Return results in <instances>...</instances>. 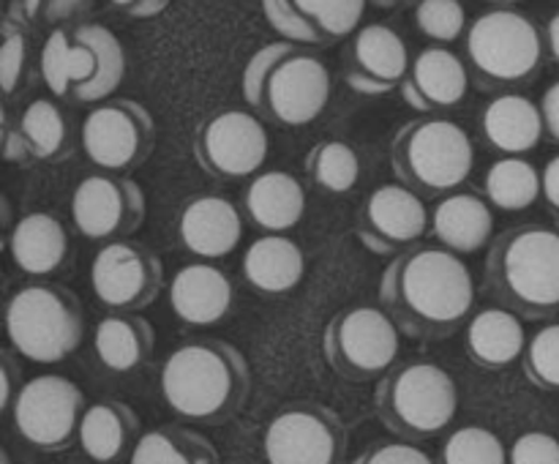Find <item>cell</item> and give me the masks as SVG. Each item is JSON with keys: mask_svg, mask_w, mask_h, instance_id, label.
Returning a JSON list of instances; mask_svg holds the SVG:
<instances>
[{"mask_svg": "<svg viewBox=\"0 0 559 464\" xmlns=\"http://www.w3.org/2000/svg\"><path fill=\"white\" fill-rule=\"evenodd\" d=\"M511 464H559V440L549 431H524L508 451Z\"/></svg>", "mask_w": 559, "mask_h": 464, "instance_id": "cell-40", "label": "cell"}, {"mask_svg": "<svg viewBox=\"0 0 559 464\" xmlns=\"http://www.w3.org/2000/svg\"><path fill=\"white\" fill-rule=\"evenodd\" d=\"M353 464H437L424 448L415 442H377L369 445Z\"/></svg>", "mask_w": 559, "mask_h": 464, "instance_id": "cell-41", "label": "cell"}, {"mask_svg": "<svg viewBox=\"0 0 559 464\" xmlns=\"http://www.w3.org/2000/svg\"><path fill=\"white\" fill-rule=\"evenodd\" d=\"M380 5H399V3H409V0H374Z\"/></svg>", "mask_w": 559, "mask_h": 464, "instance_id": "cell-48", "label": "cell"}, {"mask_svg": "<svg viewBox=\"0 0 559 464\" xmlns=\"http://www.w3.org/2000/svg\"><path fill=\"white\" fill-rule=\"evenodd\" d=\"M243 98L262 120L287 129L309 126L331 102V69L304 44L273 41L251 55L240 76Z\"/></svg>", "mask_w": 559, "mask_h": 464, "instance_id": "cell-3", "label": "cell"}, {"mask_svg": "<svg viewBox=\"0 0 559 464\" xmlns=\"http://www.w3.org/2000/svg\"><path fill=\"white\" fill-rule=\"evenodd\" d=\"M0 462H3V464H11V456H9V453H0Z\"/></svg>", "mask_w": 559, "mask_h": 464, "instance_id": "cell-49", "label": "cell"}, {"mask_svg": "<svg viewBox=\"0 0 559 464\" xmlns=\"http://www.w3.org/2000/svg\"><path fill=\"white\" fill-rule=\"evenodd\" d=\"M249 393V360L224 338H191L173 349L162 366L167 407L197 424H227L246 407Z\"/></svg>", "mask_w": 559, "mask_h": 464, "instance_id": "cell-2", "label": "cell"}, {"mask_svg": "<svg viewBox=\"0 0 559 464\" xmlns=\"http://www.w3.org/2000/svg\"><path fill=\"white\" fill-rule=\"evenodd\" d=\"M486 287L524 320L559 311V227L519 224L497 235L486 257Z\"/></svg>", "mask_w": 559, "mask_h": 464, "instance_id": "cell-4", "label": "cell"}, {"mask_svg": "<svg viewBox=\"0 0 559 464\" xmlns=\"http://www.w3.org/2000/svg\"><path fill=\"white\" fill-rule=\"evenodd\" d=\"M484 197L491 207L508 213L527 211L544 197V180L540 169L522 156H502L486 169Z\"/></svg>", "mask_w": 559, "mask_h": 464, "instance_id": "cell-33", "label": "cell"}, {"mask_svg": "<svg viewBox=\"0 0 559 464\" xmlns=\"http://www.w3.org/2000/svg\"><path fill=\"white\" fill-rule=\"evenodd\" d=\"M131 464H222V456L205 435L167 424L136 440Z\"/></svg>", "mask_w": 559, "mask_h": 464, "instance_id": "cell-31", "label": "cell"}, {"mask_svg": "<svg viewBox=\"0 0 559 464\" xmlns=\"http://www.w3.org/2000/svg\"><path fill=\"white\" fill-rule=\"evenodd\" d=\"M544 112L540 104L519 93H502L491 98L480 112V134L491 151L502 156H524L544 140Z\"/></svg>", "mask_w": 559, "mask_h": 464, "instance_id": "cell-23", "label": "cell"}, {"mask_svg": "<svg viewBox=\"0 0 559 464\" xmlns=\"http://www.w3.org/2000/svg\"><path fill=\"white\" fill-rule=\"evenodd\" d=\"M380 304L407 336L445 338L473 317V271L445 246H409L382 271Z\"/></svg>", "mask_w": 559, "mask_h": 464, "instance_id": "cell-1", "label": "cell"}, {"mask_svg": "<svg viewBox=\"0 0 559 464\" xmlns=\"http://www.w3.org/2000/svg\"><path fill=\"white\" fill-rule=\"evenodd\" d=\"M527 380L540 391H559V322L533 333L522 355Z\"/></svg>", "mask_w": 559, "mask_h": 464, "instance_id": "cell-37", "label": "cell"}, {"mask_svg": "<svg viewBox=\"0 0 559 464\" xmlns=\"http://www.w3.org/2000/svg\"><path fill=\"white\" fill-rule=\"evenodd\" d=\"M377 418L409 442L445 431L459 413V385L448 369L431 360H404L380 380Z\"/></svg>", "mask_w": 559, "mask_h": 464, "instance_id": "cell-6", "label": "cell"}, {"mask_svg": "<svg viewBox=\"0 0 559 464\" xmlns=\"http://www.w3.org/2000/svg\"><path fill=\"white\" fill-rule=\"evenodd\" d=\"M44 85L55 98L98 104L112 98L126 76L120 38L98 22H82L74 31H52L38 58Z\"/></svg>", "mask_w": 559, "mask_h": 464, "instance_id": "cell-5", "label": "cell"}, {"mask_svg": "<svg viewBox=\"0 0 559 464\" xmlns=\"http://www.w3.org/2000/svg\"><path fill=\"white\" fill-rule=\"evenodd\" d=\"M243 213L262 233H289L306 213L304 183L284 169L257 172L243 191Z\"/></svg>", "mask_w": 559, "mask_h": 464, "instance_id": "cell-24", "label": "cell"}, {"mask_svg": "<svg viewBox=\"0 0 559 464\" xmlns=\"http://www.w3.org/2000/svg\"><path fill=\"white\" fill-rule=\"evenodd\" d=\"M546 52L559 63V11L549 20L546 25Z\"/></svg>", "mask_w": 559, "mask_h": 464, "instance_id": "cell-46", "label": "cell"}, {"mask_svg": "<svg viewBox=\"0 0 559 464\" xmlns=\"http://www.w3.org/2000/svg\"><path fill=\"white\" fill-rule=\"evenodd\" d=\"M540 112H544L546 134L559 142V80L546 87L544 98H540Z\"/></svg>", "mask_w": 559, "mask_h": 464, "instance_id": "cell-44", "label": "cell"}, {"mask_svg": "<svg viewBox=\"0 0 559 464\" xmlns=\"http://www.w3.org/2000/svg\"><path fill=\"white\" fill-rule=\"evenodd\" d=\"M486 3H495V5H500V9H508V5L519 3V0H486Z\"/></svg>", "mask_w": 559, "mask_h": 464, "instance_id": "cell-47", "label": "cell"}, {"mask_svg": "<svg viewBox=\"0 0 559 464\" xmlns=\"http://www.w3.org/2000/svg\"><path fill=\"white\" fill-rule=\"evenodd\" d=\"M322 353L344 380H374L396 366L399 325L385 309L349 306L328 320L322 331Z\"/></svg>", "mask_w": 559, "mask_h": 464, "instance_id": "cell-10", "label": "cell"}, {"mask_svg": "<svg viewBox=\"0 0 559 464\" xmlns=\"http://www.w3.org/2000/svg\"><path fill=\"white\" fill-rule=\"evenodd\" d=\"M415 25L431 41L451 44L467 27V11H464L462 0H418Z\"/></svg>", "mask_w": 559, "mask_h": 464, "instance_id": "cell-38", "label": "cell"}, {"mask_svg": "<svg viewBox=\"0 0 559 464\" xmlns=\"http://www.w3.org/2000/svg\"><path fill=\"white\" fill-rule=\"evenodd\" d=\"M464 55L484 91L530 82L544 66L546 36L516 9H491L469 25Z\"/></svg>", "mask_w": 559, "mask_h": 464, "instance_id": "cell-9", "label": "cell"}, {"mask_svg": "<svg viewBox=\"0 0 559 464\" xmlns=\"http://www.w3.org/2000/svg\"><path fill=\"white\" fill-rule=\"evenodd\" d=\"M431 235L456 254H475L495 235V211L475 191H451L431 211Z\"/></svg>", "mask_w": 559, "mask_h": 464, "instance_id": "cell-25", "label": "cell"}, {"mask_svg": "<svg viewBox=\"0 0 559 464\" xmlns=\"http://www.w3.org/2000/svg\"><path fill=\"white\" fill-rule=\"evenodd\" d=\"M27 16L22 0H14L3 20V47H0V85L5 96H14L27 74Z\"/></svg>", "mask_w": 559, "mask_h": 464, "instance_id": "cell-36", "label": "cell"}, {"mask_svg": "<svg viewBox=\"0 0 559 464\" xmlns=\"http://www.w3.org/2000/svg\"><path fill=\"white\" fill-rule=\"evenodd\" d=\"M540 180H544V200L551 211L559 213V153L549 158L544 169H540Z\"/></svg>", "mask_w": 559, "mask_h": 464, "instance_id": "cell-45", "label": "cell"}, {"mask_svg": "<svg viewBox=\"0 0 559 464\" xmlns=\"http://www.w3.org/2000/svg\"><path fill=\"white\" fill-rule=\"evenodd\" d=\"M109 3L131 20H153V16L164 14L173 0H109Z\"/></svg>", "mask_w": 559, "mask_h": 464, "instance_id": "cell-43", "label": "cell"}, {"mask_svg": "<svg viewBox=\"0 0 559 464\" xmlns=\"http://www.w3.org/2000/svg\"><path fill=\"white\" fill-rule=\"evenodd\" d=\"M91 287L109 311H142L162 295L164 265L145 243L109 240L91 262Z\"/></svg>", "mask_w": 559, "mask_h": 464, "instance_id": "cell-14", "label": "cell"}, {"mask_svg": "<svg viewBox=\"0 0 559 464\" xmlns=\"http://www.w3.org/2000/svg\"><path fill=\"white\" fill-rule=\"evenodd\" d=\"M85 409V393L74 380L63 374H38L16 393L11 420L27 445L55 453L80 437Z\"/></svg>", "mask_w": 559, "mask_h": 464, "instance_id": "cell-12", "label": "cell"}, {"mask_svg": "<svg viewBox=\"0 0 559 464\" xmlns=\"http://www.w3.org/2000/svg\"><path fill=\"white\" fill-rule=\"evenodd\" d=\"M271 151L265 123L257 112L224 109L200 123L194 134V158L207 175L224 180L249 178L262 169Z\"/></svg>", "mask_w": 559, "mask_h": 464, "instance_id": "cell-15", "label": "cell"}, {"mask_svg": "<svg viewBox=\"0 0 559 464\" xmlns=\"http://www.w3.org/2000/svg\"><path fill=\"white\" fill-rule=\"evenodd\" d=\"M347 445V426L336 409L314 402L284 407L262 440L267 464H344Z\"/></svg>", "mask_w": 559, "mask_h": 464, "instance_id": "cell-13", "label": "cell"}, {"mask_svg": "<svg viewBox=\"0 0 559 464\" xmlns=\"http://www.w3.org/2000/svg\"><path fill=\"white\" fill-rule=\"evenodd\" d=\"M437 464H511V459L495 431L469 424L445 437Z\"/></svg>", "mask_w": 559, "mask_h": 464, "instance_id": "cell-35", "label": "cell"}, {"mask_svg": "<svg viewBox=\"0 0 559 464\" xmlns=\"http://www.w3.org/2000/svg\"><path fill=\"white\" fill-rule=\"evenodd\" d=\"M22 385H25V382H22V364H16L11 349H3V353H0V404H3L5 413H11L16 393L22 391Z\"/></svg>", "mask_w": 559, "mask_h": 464, "instance_id": "cell-42", "label": "cell"}, {"mask_svg": "<svg viewBox=\"0 0 559 464\" xmlns=\"http://www.w3.org/2000/svg\"><path fill=\"white\" fill-rule=\"evenodd\" d=\"M80 142L85 158L98 172H126L151 156L156 123L134 98H107L82 118Z\"/></svg>", "mask_w": 559, "mask_h": 464, "instance_id": "cell-11", "label": "cell"}, {"mask_svg": "<svg viewBox=\"0 0 559 464\" xmlns=\"http://www.w3.org/2000/svg\"><path fill=\"white\" fill-rule=\"evenodd\" d=\"M243 282L262 295H284L300 284L306 273V251L287 235L265 233L246 249Z\"/></svg>", "mask_w": 559, "mask_h": 464, "instance_id": "cell-28", "label": "cell"}, {"mask_svg": "<svg viewBox=\"0 0 559 464\" xmlns=\"http://www.w3.org/2000/svg\"><path fill=\"white\" fill-rule=\"evenodd\" d=\"M306 172L317 189L328 194H347L360 178V158L355 147L342 140L317 142L306 156Z\"/></svg>", "mask_w": 559, "mask_h": 464, "instance_id": "cell-34", "label": "cell"}, {"mask_svg": "<svg viewBox=\"0 0 559 464\" xmlns=\"http://www.w3.org/2000/svg\"><path fill=\"white\" fill-rule=\"evenodd\" d=\"M369 0H262V14L284 41L322 47L360 27Z\"/></svg>", "mask_w": 559, "mask_h": 464, "instance_id": "cell-19", "label": "cell"}, {"mask_svg": "<svg viewBox=\"0 0 559 464\" xmlns=\"http://www.w3.org/2000/svg\"><path fill=\"white\" fill-rule=\"evenodd\" d=\"M5 333L20 358L60 364L85 338V309L63 284H25L5 304Z\"/></svg>", "mask_w": 559, "mask_h": 464, "instance_id": "cell-7", "label": "cell"}, {"mask_svg": "<svg viewBox=\"0 0 559 464\" xmlns=\"http://www.w3.org/2000/svg\"><path fill=\"white\" fill-rule=\"evenodd\" d=\"M20 136L25 162H58L69 153V123L63 112L49 98H36L22 109L20 120L11 123Z\"/></svg>", "mask_w": 559, "mask_h": 464, "instance_id": "cell-32", "label": "cell"}, {"mask_svg": "<svg viewBox=\"0 0 559 464\" xmlns=\"http://www.w3.org/2000/svg\"><path fill=\"white\" fill-rule=\"evenodd\" d=\"M153 347H156V328L136 311H112L98 320L93 331L96 358L102 360L104 369L118 374L145 366Z\"/></svg>", "mask_w": 559, "mask_h": 464, "instance_id": "cell-30", "label": "cell"}, {"mask_svg": "<svg viewBox=\"0 0 559 464\" xmlns=\"http://www.w3.org/2000/svg\"><path fill=\"white\" fill-rule=\"evenodd\" d=\"M464 347H467L469 360L480 369H508L511 364L522 360L524 349H527L522 317L516 311L506 309V306L480 309L478 314L469 317Z\"/></svg>", "mask_w": 559, "mask_h": 464, "instance_id": "cell-27", "label": "cell"}, {"mask_svg": "<svg viewBox=\"0 0 559 464\" xmlns=\"http://www.w3.org/2000/svg\"><path fill=\"white\" fill-rule=\"evenodd\" d=\"M344 82L355 93L364 96H385L393 87H402L407 80L409 58L407 41L402 33L393 31L391 25L371 22V25L358 27L347 38L342 52Z\"/></svg>", "mask_w": 559, "mask_h": 464, "instance_id": "cell-18", "label": "cell"}, {"mask_svg": "<svg viewBox=\"0 0 559 464\" xmlns=\"http://www.w3.org/2000/svg\"><path fill=\"white\" fill-rule=\"evenodd\" d=\"M22 9H25L31 25L58 31V27L85 16L93 9V0H22Z\"/></svg>", "mask_w": 559, "mask_h": 464, "instance_id": "cell-39", "label": "cell"}, {"mask_svg": "<svg viewBox=\"0 0 559 464\" xmlns=\"http://www.w3.org/2000/svg\"><path fill=\"white\" fill-rule=\"evenodd\" d=\"M69 233L63 222L47 211L25 213L9 229V254L16 271L41 278L60 271L69 260Z\"/></svg>", "mask_w": 559, "mask_h": 464, "instance_id": "cell-26", "label": "cell"}, {"mask_svg": "<svg viewBox=\"0 0 559 464\" xmlns=\"http://www.w3.org/2000/svg\"><path fill=\"white\" fill-rule=\"evenodd\" d=\"M233 300V278L207 260L183 265L169 282V309L186 325H216L229 314Z\"/></svg>", "mask_w": 559, "mask_h": 464, "instance_id": "cell-22", "label": "cell"}, {"mask_svg": "<svg viewBox=\"0 0 559 464\" xmlns=\"http://www.w3.org/2000/svg\"><path fill=\"white\" fill-rule=\"evenodd\" d=\"M402 96L418 112L451 109L464 102L469 91V71L464 60L448 47H426L413 58L407 80L402 82Z\"/></svg>", "mask_w": 559, "mask_h": 464, "instance_id": "cell-21", "label": "cell"}, {"mask_svg": "<svg viewBox=\"0 0 559 464\" xmlns=\"http://www.w3.org/2000/svg\"><path fill=\"white\" fill-rule=\"evenodd\" d=\"M71 222L82 238L98 243L129 238L145 222V194L123 175L93 172L71 194Z\"/></svg>", "mask_w": 559, "mask_h": 464, "instance_id": "cell-16", "label": "cell"}, {"mask_svg": "<svg viewBox=\"0 0 559 464\" xmlns=\"http://www.w3.org/2000/svg\"><path fill=\"white\" fill-rule=\"evenodd\" d=\"M178 238L189 254L200 260H222L240 246L243 216L227 197L202 194L186 202L178 216Z\"/></svg>", "mask_w": 559, "mask_h": 464, "instance_id": "cell-20", "label": "cell"}, {"mask_svg": "<svg viewBox=\"0 0 559 464\" xmlns=\"http://www.w3.org/2000/svg\"><path fill=\"white\" fill-rule=\"evenodd\" d=\"M431 229L424 197L404 183H382L366 197L358 216V238L371 254L396 257Z\"/></svg>", "mask_w": 559, "mask_h": 464, "instance_id": "cell-17", "label": "cell"}, {"mask_svg": "<svg viewBox=\"0 0 559 464\" xmlns=\"http://www.w3.org/2000/svg\"><path fill=\"white\" fill-rule=\"evenodd\" d=\"M391 164L399 183L420 197L459 191L475 167V145L467 131L448 118L409 120L391 145Z\"/></svg>", "mask_w": 559, "mask_h": 464, "instance_id": "cell-8", "label": "cell"}, {"mask_svg": "<svg viewBox=\"0 0 559 464\" xmlns=\"http://www.w3.org/2000/svg\"><path fill=\"white\" fill-rule=\"evenodd\" d=\"M140 415L118 398H102L87 404L80 420V445L87 459L98 464H112L134 451L140 440Z\"/></svg>", "mask_w": 559, "mask_h": 464, "instance_id": "cell-29", "label": "cell"}]
</instances>
